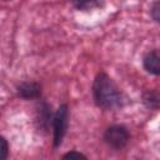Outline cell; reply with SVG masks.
Masks as SVG:
<instances>
[{"instance_id": "8", "label": "cell", "mask_w": 160, "mask_h": 160, "mask_svg": "<svg viewBox=\"0 0 160 160\" xmlns=\"http://www.w3.org/2000/svg\"><path fill=\"white\" fill-rule=\"evenodd\" d=\"M80 159V158H82V159H85V156L82 155V154H80V152H75V151H71V152H68L66 155H64V159Z\"/></svg>"}, {"instance_id": "7", "label": "cell", "mask_w": 160, "mask_h": 160, "mask_svg": "<svg viewBox=\"0 0 160 160\" xmlns=\"http://www.w3.org/2000/svg\"><path fill=\"white\" fill-rule=\"evenodd\" d=\"M6 156H8V142L2 136H0V160H4Z\"/></svg>"}, {"instance_id": "1", "label": "cell", "mask_w": 160, "mask_h": 160, "mask_svg": "<svg viewBox=\"0 0 160 160\" xmlns=\"http://www.w3.org/2000/svg\"><path fill=\"white\" fill-rule=\"evenodd\" d=\"M94 98L99 106L104 109L118 108L121 102L120 91L112 80L104 72L99 74L94 82Z\"/></svg>"}, {"instance_id": "2", "label": "cell", "mask_w": 160, "mask_h": 160, "mask_svg": "<svg viewBox=\"0 0 160 160\" xmlns=\"http://www.w3.org/2000/svg\"><path fill=\"white\" fill-rule=\"evenodd\" d=\"M69 111L66 105H61L54 116V145L59 146L68 129Z\"/></svg>"}, {"instance_id": "5", "label": "cell", "mask_w": 160, "mask_h": 160, "mask_svg": "<svg viewBox=\"0 0 160 160\" xmlns=\"http://www.w3.org/2000/svg\"><path fill=\"white\" fill-rule=\"evenodd\" d=\"M19 95L26 99H32L40 95V85L36 82H24L19 86Z\"/></svg>"}, {"instance_id": "6", "label": "cell", "mask_w": 160, "mask_h": 160, "mask_svg": "<svg viewBox=\"0 0 160 160\" xmlns=\"http://www.w3.org/2000/svg\"><path fill=\"white\" fill-rule=\"evenodd\" d=\"M102 0H72L75 8L79 10H92L101 5Z\"/></svg>"}, {"instance_id": "3", "label": "cell", "mask_w": 160, "mask_h": 160, "mask_svg": "<svg viewBox=\"0 0 160 160\" xmlns=\"http://www.w3.org/2000/svg\"><path fill=\"white\" fill-rule=\"evenodd\" d=\"M105 140L111 148L121 149L126 145V142L129 140V132L124 126L115 125V126H111L106 130Z\"/></svg>"}, {"instance_id": "4", "label": "cell", "mask_w": 160, "mask_h": 160, "mask_svg": "<svg viewBox=\"0 0 160 160\" xmlns=\"http://www.w3.org/2000/svg\"><path fill=\"white\" fill-rule=\"evenodd\" d=\"M144 66L149 72L158 75L160 72V55L158 50L149 52L144 59Z\"/></svg>"}]
</instances>
